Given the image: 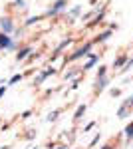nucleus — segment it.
Returning a JSON list of instances; mask_svg holds the SVG:
<instances>
[{"instance_id":"obj_19","label":"nucleus","mask_w":133,"mask_h":149,"mask_svg":"<svg viewBox=\"0 0 133 149\" xmlns=\"http://www.w3.org/2000/svg\"><path fill=\"white\" fill-rule=\"evenodd\" d=\"M103 76H107V68H105V66H101V68L97 70V78H103Z\"/></svg>"},{"instance_id":"obj_1","label":"nucleus","mask_w":133,"mask_h":149,"mask_svg":"<svg viewBox=\"0 0 133 149\" xmlns=\"http://www.w3.org/2000/svg\"><path fill=\"white\" fill-rule=\"evenodd\" d=\"M91 48H93V42H86L84 46L79 48L76 54H72L70 58H66V62H74V60H78V58H84V56H89V52H91Z\"/></svg>"},{"instance_id":"obj_3","label":"nucleus","mask_w":133,"mask_h":149,"mask_svg":"<svg viewBox=\"0 0 133 149\" xmlns=\"http://www.w3.org/2000/svg\"><path fill=\"white\" fill-rule=\"evenodd\" d=\"M66 6H68V2L66 0H56L54 2V6L48 10V16H56L58 12H62V10H66Z\"/></svg>"},{"instance_id":"obj_16","label":"nucleus","mask_w":133,"mask_h":149,"mask_svg":"<svg viewBox=\"0 0 133 149\" xmlns=\"http://www.w3.org/2000/svg\"><path fill=\"white\" fill-rule=\"evenodd\" d=\"M131 68H133V58H131V60H127V62H125V66L121 68V74H125V72H129Z\"/></svg>"},{"instance_id":"obj_7","label":"nucleus","mask_w":133,"mask_h":149,"mask_svg":"<svg viewBox=\"0 0 133 149\" xmlns=\"http://www.w3.org/2000/svg\"><path fill=\"white\" fill-rule=\"evenodd\" d=\"M72 42H74L72 38H68V40H64V42H62V44H60V46H58V48H56V50H54V54H52V60H54V58H58V56H60V52H62V50H64V48H66V46H70Z\"/></svg>"},{"instance_id":"obj_5","label":"nucleus","mask_w":133,"mask_h":149,"mask_svg":"<svg viewBox=\"0 0 133 149\" xmlns=\"http://www.w3.org/2000/svg\"><path fill=\"white\" fill-rule=\"evenodd\" d=\"M54 74H56V70H54V68L44 70V72H42V74H40V76H38L36 80H34V86H40V84H42V81H44L46 78H50V76H54Z\"/></svg>"},{"instance_id":"obj_14","label":"nucleus","mask_w":133,"mask_h":149,"mask_svg":"<svg viewBox=\"0 0 133 149\" xmlns=\"http://www.w3.org/2000/svg\"><path fill=\"white\" fill-rule=\"evenodd\" d=\"M58 115H60V109H54V111H52V113L48 115V117H46V119H48V121H50V123H54L56 119H58Z\"/></svg>"},{"instance_id":"obj_25","label":"nucleus","mask_w":133,"mask_h":149,"mask_svg":"<svg viewBox=\"0 0 133 149\" xmlns=\"http://www.w3.org/2000/svg\"><path fill=\"white\" fill-rule=\"evenodd\" d=\"M14 2H16V4H18L20 8H26V4H24V0H14Z\"/></svg>"},{"instance_id":"obj_13","label":"nucleus","mask_w":133,"mask_h":149,"mask_svg":"<svg viewBox=\"0 0 133 149\" xmlns=\"http://www.w3.org/2000/svg\"><path fill=\"white\" fill-rule=\"evenodd\" d=\"M127 113H129V107L123 103L121 107H119V111H117V117H127Z\"/></svg>"},{"instance_id":"obj_28","label":"nucleus","mask_w":133,"mask_h":149,"mask_svg":"<svg viewBox=\"0 0 133 149\" xmlns=\"http://www.w3.org/2000/svg\"><path fill=\"white\" fill-rule=\"evenodd\" d=\"M101 149H113V147H111V145H103Z\"/></svg>"},{"instance_id":"obj_17","label":"nucleus","mask_w":133,"mask_h":149,"mask_svg":"<svg viewBox=\"0 0 133 149\" xmlns=\"http://www.w3.org/2000/svg\"><path fill=\"white\" fill-rule=\"evenodd\" d=\"M125 135H127V139H133V121L125 127Z\"/></svg>"},{"instance_id":"obj_24","label":"nucleus","mask_w":133,"mask_h":149,"mask_svg":"<svg viewBox=\"0 0 133 149\" xmlns=\"http://www.w3.org/2000/svg\"><path fill=\"white\" fill-rule=\"evenodd\" d=\"M97 141H100V133H97V135H95V137L91 139V143H89V145H91V147H93V145H95V143H97Z\"/></svg>"},{"instance_id":"obj_20","label":"nucleus","mask_w":133,"mask_h":149,"mask_svg":"<svg viewBox=\"0 0 133 149\" xmlns=\"http://www.w3.org/2000/svg\"><path fill=\"white\" fill-rule=\"evenodd\" d=\"M20 80H22V76H20V74H16V76H12V78H10L8 84H16V81H20Z\"/></svg>"},{"instance_id":"obj_9","label":"nucleus","mask_w":133,"mask_h":149,"mask_svg":"<svg viewBox=\"0 0 133 149\" xmlns=\"http://www.w3.org/2000/svg\"><path fill=\"white\" fill-rule=\"evenodd\" d=\"M97 58H100V54H89V60H88V64L84 66L81 70H91L95 64H97Z\"/></svg>"},{"instance_id":"obj_22","label":"nucleus","mask_w":133,"mask_h":149,"mask_svg":"<svg viewBox=\"0 0 133 149\" xmlns=\"http://www.w3.org/2000/svg\"><path fill=\"white\" fill-rule=\"evenodd\" d=\"M34 137H36V129H30L28 135H26V139H34Z\"/></svg>"},{"instance_id":"obj_8","label":"nucleus","mask_w":133,"mask_h":149,"mask_svg":"<svg viewBox=\"0 0 133 149\" xmlns=\"http://www.w3.org/2000/svg\"><path fill=\"white\" fill-rule=\"evenodd\" d=\"M30 52H32V48H30V46L22 48V50H20V52H18V54H16V62H22V60H26V58H28V54H30Z\"/></svg>"},{"instance_id":"obj_6","label":"nucleus","mask_w":133,"mask_h":149,"mask_svg":"<svg viewBox=\"0 0 133 149\" xmlns=\"http://www.w3.org/2000/svg\"><path fill=\"white\" fill-rule=\"evenodd\" d=\"M107 84H109V78H107V76H103V78H97V80H95V93L100 95V93L105 90V86H107Z\"/></svg>"},{"instance_id":"obj_10","label":"nucleus","mask_w":133,"mask_h":149,"mask_svg":"<svg viewBox=\"0 0 133 149\" xmlns=\"http://www.w3.org/2000/svg\"><path fill=\"white\" fill-rule=\"evenodd\" d=\"M86 107H88V105H86V103H81V105H79L78 109H76V115H74V121H79V119H81V115L86 113Z\"/></svg>"},{"instance_id":"obj_15","label":"nucleus","mask_w":133,"mask_h":149,"mask_svg":"<svg viewBox=\"0 0 133 149\" xmlns=\"http://www.w3.org/2000/svg\"><path fill=\"white\" fill-rule=\"evenodd\" d=\"M42 18H44V16H32V18H28V20H26V26H32V24L40 22Z\"/></svg>"},{"instance_id":"obj_26","label":"nucleus","mask_w":133,"mask_h":149,"mask_svg":"<svg viewBox=\"0 0 133 149\" xmlns=\"http://www.w3.org/2000/svg\"><path fill=\"white\" fill-rule=\"evenodd\" d=\"M119 93H121V90H117V88H115V90H111V95H119Z\"/></svg>"},{"instance_id":"obj_2","label":"nucleus","mask_w":133,"mask_h":149,"mask_svg":"<svg viewBox=\"0 0 133 149\" xmlns=\"http://www.w3.org/2000/svg\"><path fill=\"white\" fill-rule=\"evenodd\" d=\"M14 22H12V18L10 16H2L0 18V32L2 34H10V32H14Z\"/></svg>"},{"instance_id":"obj_23","label":"nucleus","mask_w":133,"mask_h":149,"mask_svg":"<svg viewBox=\"0 0 133 149\" xmlns=\"http://www.w3.org/2000/svg\"><path fill=\"white\" fill-rule=\"evenodd\" d=\"M78 74V70H74V72H70V74H66V80H70V78H74Z\"/></svg>"},{"instance_id":"obj_21","label":"nucleus","mask_w":133,"mask_h":149,"mask_svg":"<svg viewBox=\"0 0 133 149\" xmlns=\"http://www.w3.org/2000/svg\"><path fill=\"white\" fill-rule=\"evenodd\" d=\"M123 103H125V105H127V107L131 109V107H133V95H129V97H127V100H125Z\"/></svg>"},{"instance_id":"obj_4","label":"nucleus","mask_w":133,"mask_h":149,"mask_svg":"<svg viewBox=\"0 0 133 149\" xmlns=\"http://www.w3.org/2000/svg\"><path fill=\"white\" fill-rule=\"evenodd\" d=\"M14 46V42H12V38L8 34H2L0 32V50H8V48Z\"/></svg>"},{"instance_id":"obj_27","label":"nucleus","mask_w":133,"mask_h":149,"mask_svg":"<svg viewBox=\"0 0 133 149\" xmlns=\"http://www.w3.org/2000/svg\"><path fill=\"white\" fill-rule=\"evenodd\" d=\"M4 92H6V86H0V97L4 95Z\"/></svg>"},{"instance_id":"obj_12","label":"nucleus","mask_w":133,"mask_h":149,"mask_svg":"<svg viewBox=\"0 0 133 149\" xmlns=\"http://www.w3.org/2000/svg\"><path fill=\"white\" fill-rule=\"evenodd\" d=\"M127 60H129L127 54H121V56L115 60V64H113V66H115V68H121V66H125V62H127Z\"/></svg>"},{"instance_id":"obj_11","label":"nucleus","mask_w":133,"mask_h":149,"mask_svg":"<svg viewBox=\"0 0 133 149\" xmlns=\"http://www.w3.org/2000/svg\"><path fill=\"white\" fill-rule=\"evenodd\" d=\"M109 36H111V30H105V32H101V34L95 36V40H93V42H97V44H100V42H105Z\"/></svg>"},{"instance_id":"obj_18","label":"nucleus","mask_w":133,"mask_h":149,"mask_svg":"<svg viewBox=\"0 0 133 149\" xmlns=\"http://www.w3.org/2000/svg\"><path fill=\"white\" fill-rule=\"evenodd\" d=\"M79 12H81V8H79V6H76V8H72V12H70V14H72V18H70L72 22H74V16H78Z\"/></svg>"}]
</instances>
